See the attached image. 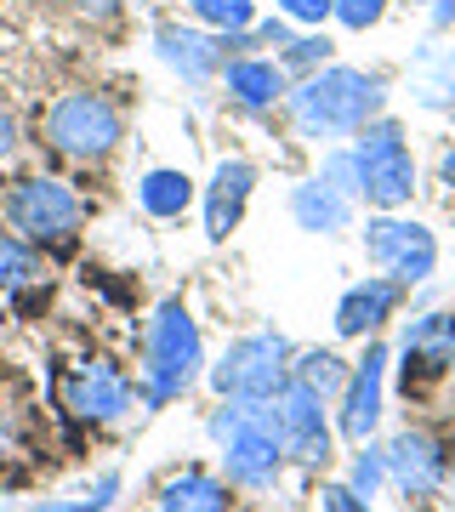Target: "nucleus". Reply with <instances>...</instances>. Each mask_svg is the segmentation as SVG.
<instances>
[{"instance_id":"bb28decb","label":"nucleus","mask_w":455,"mask_h":512,"mask_svg":"<svg viewBox=\"0 0 455 512\" xmlns=\"http://www.w3.org/2000/svg\"><path fill=\"white\" fill-rule=\"evenodd\" d=\"M114 495H120V473H103L91 495H80V501H46V507H35V512H109Z\"/></svg>"},{"instance_id":"c85d7f7f","label":"nucleus","mask_w":455,"mask_h":512,"mask_svg":"<svg viewBox=\"0 0 455 512\" xmlns=\"http://www.w3.org/2000/svg\"><path fill=\"white\" fill-rule=\"evenodd\" d=\"M387 12V0H336L330 6V18L342 23V29H376Z\"/></svg>"},{"instance_id":"6e6552de","label":"nucleus","mask_w":455,"mask_h":512,"mask_svg":"<svg viewBox=\"0 0 455 512\" xmlns=\"http://www.w3.org/2000/svg\"><path fill=\"white\" fill-rule=\"evenodd\" d=\"M364 251H370V262L387 279H399V285H421L438 268V239L421 222L393 217V211H382L376 222H364Z\"/></svg>"},{"instance_id":"1a4fd4ad","label":"nucleus","mask_w":455,"mask_h":512,"mask_svg":"<svg viewBox=\"0 0 455 512\" xmlns=\"http://www.w3.org/2000/svg\"><path fill=\"white\" fill-rule=\"evenodd\" d=\"M268 404H273V427H279V444H285V456H296L302 467H325V461H330L325 399L291 376V382L279 387Z\"/></svg>"},{"instance_id":"6ab92c4d","label":"nucleus","mask_w":455,"mask_h":512,"mask_svg":"<svg viewBox=\"0 0 455 512\" xmlns=\"http://www.w3.org/2000/svg\"><path fill=\"white\" fill-rule=\"evenodd\" d=\"M410 92L421 109H450L455 103V52L450 46H421L410 57Z\"/></svg>"},{"instance_id":"0eeeda50","label":"nucleus","mask_w":455,"mask_h":512,"mask_svg":"<svg viewBox=\"0 0 455 512\" xmlns=\"http://www.w3.org/2000/svg\"><path fill=\"white\" fill-rule=\"evenodd\" d=\"M6 222L18 228L23 245H74V228H80V200H74L69 183L57 177H23L6 194Z\"/></svg>"},{"instance_id":"7ed1b4c3","label":"nucleus","mask_w":455,"mask_h":512,"mask_svg":"<svg viewBox=\"0 0 455 512\" xmlns=\"http://www.w3.org/2000/svg\"><path fill=\"white\" fill-rule=\"evenodd\" d=\"M200 365H205V348H200V330L188 319L182 302H160L154 319L143 330V382H148V404H165L188 393L200 382Z\"/></svg>"},{"instance_id":"5701e85b","label":"nucleus","mask_w":455,"mask_h":512,"mask_svg":"<svg viewBox=\"0 0 455 512\" xmlns=\"http://www.w3.org/2000/svg\"><path fill=\"white\" fill-rule=\"evenodd\" d=\"M40 279V262H35V245L23 239H0V291H23Z\"/></svg>"},{"instance_id":"aec40b11","label":"nucleus","mask_w":455,"mask_h":512,"mask_svg":"<svg viewBox=\"0 0 455 512\" xmlns=\"http://www.w3.org/2000/svg\"><path fill=\"white\" fill-rule=\"evenodd\" d=\"M137 205L160 222L182 217V211L194 205V177H188V171H171V165H154L143 183H137Z\"/></svg>"},{"instance_id":"9b49d317","label":"nucleus","mask_w":455,"mask_h":512,"mask_svg":"<svg viewBox=\"0 0 455 512\" xmlns=\"http://www.w3.org/2000/svg\"><path fill=\"white\" fill-rule=\"evenodd\" d=\"M63 399H69L74 416L114 421V416L131 410V382H126V370L114 365V359H86V365L63 382Z\"/></svg>"},{"instance_id":"e433bc0d","label":"nucleus","mask_w":455,"mask_h":512,"mask_svg":"<svg viewBox=\"0 0 455 512\" xmlns=\"http://www.w3.org/2000/svg\"><path fill=\"white\" fill-rule=\"evenodd\" d=\"M450 109H455V103H450Z\"/></svg>"},{"instance_id":"2f4dec72","label":"nucleus","mask_w":455,"mask_h":512,"mask_svg":"<svg viewBox=\"0 0 455 512\" xmlns=\"http://www.w3.org/2000/svg\"><path fill=\"white\" fill-rule=\"evenodd\" d=\"M319 501H325V512H370V501H359V495L347 490V484H330Z\"/></svg>"},{"instance_id":"473e14b6","label":"nucleus","mask_w":455,"mask_h":512,"mask_svg":"<svg viewBox=\"0 0 455 512\" xmlns=\"http://www.w3.org/2000/svg\"><path fill=\"white\" fill-rule=\"evenodd\" d=\"M80 12H86L91 23H109V18H120V0H74Z\"/></svg>"},{"instance_id":"c9c22d12","label":"nucleus","mask_w":455,"mask_h":512,"mask_svg":"<svg viewBox=\"0 0 455 512\" xmlns=\"http://www.w3.org/2000/svg\"><path fill=\"white\" fill-rule=\"evenodd\" d=\"M438 183H444V188H450V194H455V148H450V154H444V160H438Z\"/></svg>"},{"instance_id":"f704fd0d","label":"nucleus","mask_w":455,"mask_h":512,"mask_svg":"<svg viewBox=\"0 0 455 512\" xmlns=\"http://www.w3.org/2000/svg\"><path fill=\"white\" fill-rule=\"evenodd\" d=\"M455 23V0H433V29H450Z\"/></svg>"},{"instance_id":"423d86ee","label":"nucleus","mask_w":455,"mask_h":512,"mask_svg":"<svg viewBox=\"0 0 455 512\" xmlns=\"http://www.w3.org/2000/svg\"><path fill=\"white\" fill-rule=\"evenodd\" d=\"M353 154H359V171H364L359 200H370L376 211H399V205L410 200V188H416V160H410V148H404V126L376 114L370 126H359Z\"/></svg>"},{"instance_id":"f8f14e48","label":"nucleus","mask_w":455,"mask_h":512,"mask_svg":"<svg viewBox=\"0 0 455 512\" xmlns=\"http://www.w3.org/2000/svg\"><path fill=\"white\" fill-rule=\"evenodd\" d=\"M382 387H387V348L370 342L364 359L347 370V387H342V433L353 444H364L382 421Z\"/></svg>"},{"instance_id":"a878e982","label":"nucleus","mask_w":455,"mask_h":512,"mask_svg":"<svg viewBox=\"0 0 455 512\" xmlns=\"http://www.w3.org/2000/svg\"><path fill=\"white\" fill-rule=\"evenodd\" d=\"M319 177H325L336 194H347V200H359V194H364V171H359V154H353V148H336V154H325Z\"/></svg>"},{"instance_id":"39448f33","label":"nucleus","mask_w":455,"mask_h":512,"mask_svg":"<svg viewBox=\"0 0 455 512\" xmlns=\"http://www.w3.org/2000/svg\"><path fill=\"white\" fill-rule=\"evenodd\" d=\"M285 382H291V342L273 336V330L239 336L234 348L222 353V365L211 370V387L234 404H268Z\"/></svg>"},{"instance_id":"a211bd4d","label":"nucleus","mask_w":455,"mask_h":512,"mask_svg":"<svg viewBox=\"0 0 455 512\" xmlns=\"http://www.w3.org/2000/svg\"><path fill=\"white\" fill-rule=\"evenodd\" d=\"M291 217H296V228H308V234H342L347 222H353V200L336 194L325 177H308V183L291 188Z\"/></svg>"},{"instance_id":"cd10ccee","label":"nucleus","mask_w":455,"mask_h":512,"mask_svg":"<svg viewBox=\"0 0 455 512\" xmlns=\"http://www.w3.org/2000/svg\"><path fill=\"white\" fill-rule=\"evenodd\" d=\"M382 478H387V467H382V450H364V456L353 461V473H347V490L359 495V501H370V495L382 490Z\"/></svg>"},{"instance_id":"4be33fe9","label":"nucleus","mask_w":455,"mask_h":512,"mask_svg":"<svg viewBox=\"0 0 455 512\" xmlns=\"http://www.w3.org/2000/svg\"><path fill=\"white\" fill-rule=\"evenodd\" d=\"M291 376H296L302 387H313L319 399H325V393H342V387H347V365L336 359V353H319V348L302 353V359L291 365Z\"/></svg>"},{"instance_id":"412c9836","label":"nucleus","mask_w":455,"mask_h":512,"mask_svg":"<svg viewBox=\"0 0 455 512\" xmlns=\"http://www.w3.org/2000/svg\"><path fill=\"white\" fill-rule=\"evenodd\" d=\"M160 512H228V484L211 473H177L165 478Z\"/></svg>"},{"instance_id":"4468645a","label":"nucleus","mask_w":455,"mask_h":512,"mask_svg":"<svg viewBox=\"0 0 455 512\" xmlns=\"http://www.w3.org/2000/svg\"><path fill=\"white\" fill-rule=\"evenodd\" d=\"M399 353H404V382L410 376L416 382H433V376L455 370V319L450 313H421V319H410Z\"/></svg>"},{"instance_id":"f3484780","label":"nucleus","mask_w":455,"mask_h":512,"mask_svg":"<svg viewBox=\"0 0 455 512\" xmlns=\"http://www.w3.org/2000/svg\"><path fill=\"white\" fill-rule=\"evenodd\" d=\"M222 86H228V97H234L239 109H273L291 92V74L279 69L273 57H234L222 69Z\"/></svg>"},{"instance_id":"72a5a7b5","label":"nucleus","mask_w":455,"mask_h":512,"mask_svg":"<svg viewBox=\"0 0 455 512\" xmlns=\"http://www.w3.org/2000/svg\"><path fill=\"white\" fill-rule=\"evenodd\" d=\"M12 148H18V120L12 109H0V160H12Z\"/></svg>"},{"instance_id":"9d476101","label":"nucleus","mask_w":455,"mask_h":512,"mask_svg":"<svg viewBox=\"0 0 455 512\" xmlns=\"http://www.w3.org/2000/svg\"><path fill=\"white\" fill-rule=\"evenodd\" d=\"M382 467H387V478H393L410 501L438 495V490H444V478H450V456H444V444H438L433 433H421V427H404L399 439L387 444Z\"/></svg>"},{"instance_id":"2eb2a0df","label":"nucleus","mask_w":455,"mask_h":512,"mask_svg":"<svg viewBox=\"0 0 455 512\" xmlns=\"http://www.w3.org/2000/svg\"><path fill=\"white\" fill-rule=\"evenodd\" d=\"M399 296H404L399 279H387V274L359 279V285H353V291L336 302V336H347V342H359V336H376V330L393 319Z\"/></svg>"},{"instance_id":"20e7f679","label":"nucleus","mask_w":455,"mask_h":512,"mask_svg":"<svg viewBox=\"0 0 455 512\" xmlns=\"http://www.w3.org/2000/svg\"><path fill=\"white\" fill-rule=\"evenodd\" d=\"M40 137L52 154L63 160H80V165H103L120 148L126 126H120V109H114L109 97L97 92H63L52 109L40 114Z\"/></svg>"},{"instance_id":"b1692460","label":"nucleus","mask_w":455,"mask_h":512,"mask_svg":"<svg viewBox=\"0 0 455 512\" xmlns=\"http://www.w3.org/2000/svg\"><path fill=\"white\" fill-rule=\"evenodd\" d=\"M188 12H194L200 23H211V29H222V35L251 29V23H256V6H251V0H188Z\"/></svg>"},{"instance_id":"7c9ffc66","label":"nucleus","mask_w":455,"mask_h":512,"mask_svg":"<svg viewBox=\"0 0 455 512\" xmlns=\"http://www.w3.org/2000/svg\"><path fill=\"white\" fill-rule=\"evenodd\" d=\"M279 6H285V18H296V23H325L336 0H279Z\"/></svg>"},{"instance_id":"c756f323","label":"nucleus","mask_w":455,"mask_h":512,"mask_svg":"<svg viewBox=\"0 0 455 512\" xmlns=\"http://www.w3.org/2000/svg\"><path fill=\"white\" fill-rule=\"evenodd\" d=\"M245 35H251V46H285V40H291V23L285 18H256Z\"/></svg>"},{"instance_id":"f257e3e1","label":"nucleus","mask_w":455,"mask_h":512,"mask_svg":"<svg viewBox=\"0 0 455 512\" xmlns=\"http://www.w3.org/2000/svg\"><path fill=\"white\" fill-rule=\"evenodd\" d=\"M291 120L302 137H353L359 126H370L387 103V80L382 74L347 69V63H325L319 74L296 80L291 92Z\"/></svg>"},{"instance_id":"dca6fc26","label":"nucleus","mask_w":455,"mask_h":512,"mask_svg":"<svg viewBox=\"0 0 455 512\" xmlns=\"http://www.w3.org/2000/svg\"><path fill=\"white\" fill-rule=\"evenodd\" d=\"M154 52H160L188 86H205V80L222 69V46L217 40L200 35V29H182V23H160V29H154Z\"/></svg>"},{"instance_id":"ddd939ff","label":"nucleus","mask_w":455,"mask_h":512,"mask_svg":"<svg viewBox=\"0 0 455 512\" xmlns=\"http://www.w3.org/2000/svg\"><path fill=\"white\" fill-rule=\"evenodd\" d=\"M251 188H256L251 160H222L217 171H211V188H205V239H211V245H222V239L245 222Z\"/></svg>"},{"instance_id":"393cba45","label":"nucleus","mask_w":455,"mask_h":512,"mask_svg":"<svg viewBox=\"0 0 455 512\" xmlns=\"http://www.w3.org/2000/svg\"><path fill=\"white\" fill-rule=\"evenodd\" d=\"M330 52H336V46H330L325 35H296V40H285V57H279V69L285 74H302V80H308V74H319L330 63Z\"/></svg>"},{"instance_id":"f03ea898","label":"nucleus","mask_w":455,"mask_h":512,"mask_svg":"<svg viewBox=\"0 0 455 512\" xmlns=\"http://www.w3.org/2000/svg\"><path fill=\"white\" fill-rule=\"evenodd\" d=\"M211 433L222 439V473L228 484H245V490H268L279 467H285V444H279V427H273V404H234L222 416H211Z\"/></svg>"}]
</instances>
